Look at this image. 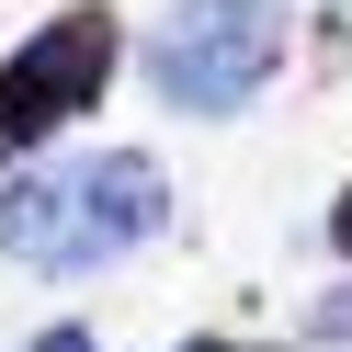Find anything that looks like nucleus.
<instances>
[{
  "mask_svg": "<svg viewBox=\"0 0 352 352\" xmlns=\"http://www.w3.org/2000/svg\"><path fill=\"white\" fill-rule=\"evenodd\" d=\"M170 228V182L137 148H91V160H46L0 193V250L34 273H102L137 239Z\"/></svg>",
  "mask_w": 352,
  "mask_h": 352,
  "instance_id": "1",
  "label": "nucleus"
},
{
  "mask_svg": "<svg viewBox=\"0 0 352 352\" xmlns=\"http://www.w3.org/2000/svg\"><path fill=\"white\" fill-rule=\"evenodd\" d=\"M273 69H284L273 0H170V23L148 34V91L170 114H239V102H261Z\"/></svg>",
  "mask_w": 352,
  "mask_h": 352,
  "instance_id": "2",
  "label": "nucleus"
},
{
  "mask_svg": "<svg viewBox=\"0 0 352 352\" xmlns=\"http://www.w3.org/2000/svg\"><path fill=\"white\" fill-rule=\"evenodd\" d=\"M114 57H125V23L102 12V0L34 23L23 46L0 57V160H34L46 137H69V125L114 91Z\"/></svg>",
  "mask_w": 352,
  "mask_h": 352,
  "instance_id": "3",
  "label": "nucleus"
},
{
  "mask_svg": "<svg viewBox=\"0 0 352 352\" xmlns=\"http://www.w3.org/2000/svg\"><path fill=\"white\" fill-rule=\"evenodd\" d=\"M307 341H352V284H329V296L307 307Z\"/></svg>",
  "mask_w": 352,
  "mask_h": 352,
  "instance_id": "4",
  "label": "nucleus"
},
{
  "mask_svg": "<svg viewBox=\"0 0 352 352\" xmlns=\"http://www.w3.org/2000/svg\"><path fill=\"white\" fill-rule=\"evenodd\" d=\"M318 57H329V69H352V0H341V12L318 23Z\"/></svg>",
  "mask_w": 352,
  "mask_h": 352,
  "instance_id": "5",
  "label": "nucleus"
},
{
  "mask_svg": "<svg viewBox=\"0 0 352 352\" xmlns=\"http://www.w3.org/2000/svg\"><path fill=\"white\" fill-rule=\"evenodd\" d=\"M329 250H352V182H341V205H329Z\"/></svg>",
  "mask_w": 352,
  "mask_h": 352,
  "instance_id": "6",
  "label": "nucleus"
},
{
  "mask_svg": "<svg viewBox=\"0 0 352 352\" xmlns=\"http://www.w3.org/2000/svg\"><path fill=\"white\" fill-rule=\"evenodd\" d=\"M34 352H91V341H80V329H46V341H34Z\"/></svg>",
  "mask_w": 352,
  "mask_h": 352,
  "instance_id": "7",
  "label": "nucleus"
},
{
  "mask_svg": "<svg viewBox=\"0 0 352 352\" xmlns=\"http://www.w3.org/2000/svg\"><path fill=\"white\" fill-rule=\"evenodd\" d=\"M193 352H250V341H193Z\"/></svg>",
  "mask_w": 352,
  "mask_h": 352,
  "instance_id": "8",
  "label": "nucleus"
}]
</instances>
